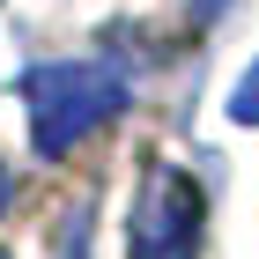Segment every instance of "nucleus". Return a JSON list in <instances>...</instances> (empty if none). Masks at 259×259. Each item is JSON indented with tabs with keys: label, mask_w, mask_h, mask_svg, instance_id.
I'll use <instances>...</instances> for the list:
<instances>
[{
	"label": "nucleus",
	"mask_w": 259,
	"mask_h": 259,
	"mask_svg": "<svg viewBox=\"0 0 259 259\" xmlns=\"http://www.w3.org/2000/svg\"><path fill=\"white\" fill-rule=\"evenodd\" d=\"M207 200L178 163H148L134 193V259H200Z\"/></svg>",
	"instance_id": "f03ea898"
},
{
	"label": "nucleus",
	"mask_w": 259,
	"mask_h": 259,
	"mask_svg": "<svg viewBox=\"0 0 259 259\" xmlns=\"http://www.w3.org/2000/svg\"><path fill=\"white\" fill-rule=\"evenodd\" d=\"M22 104H30V141H37V156H67V148H81L89 134H104V126L119 119L126 89L104 67H37V74L22 81Z\"/></svg>",
	"instance_id": "f257e3e1"
},
{
	"label": "nucleus",
	"mask_w": 259,
	"mask_h": 259,
	"mask_svg": "<svg viewBox=\"0 0 259 259\" xmlns=\"http://www.w3.org/2000/svg\"><path fill=\"white\" fill-rule=\"evenodd\" d=\"M244 126H259V67H252V89H237V104H230Z\"/></svg>",
	"instance_id": "7ed1b4c3"
},
{
	"label": "nucleus",
	"mask_w": 259,
	"mask_h": 259,
	"mask_svg": "<svg viewBox=\"0 0 259 259\" xmlns=\"http://www.w3.org/2000/svg\"><path fill=\"white\" fill-rule=\"evenodd\" d=\"M8 193H15V178H8V163H0V215H8Z\"/></svg>",
	"instance_id": "20e7f679"
}]
</instances>
